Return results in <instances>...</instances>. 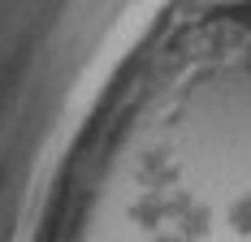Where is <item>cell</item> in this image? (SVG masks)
Instances as JSON below:
<instances>
[{
  "mask_svg": "<svg viewBox=\"0 0 251 242\" xmlns=\"http://www.w3.org/2000/svg\"><path fill=\"white\" fill-rule=\"evenodd\" d=\"M148 242H251V22L203 96Z\"/></svg>",
  "mask_w": 251,
  "mask_h": 242,
  "instance_id": "6da1fadb",
  "label": "cell"
}]
</instances>
